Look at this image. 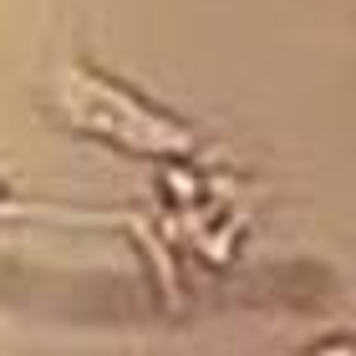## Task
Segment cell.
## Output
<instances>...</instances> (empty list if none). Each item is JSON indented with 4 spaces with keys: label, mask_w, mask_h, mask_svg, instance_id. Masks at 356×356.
I'll list each match as a JSON object with an SVG mask.
<instances>
[{
    "label": "cell",
    "mask_w": 356,
    "mask_h": 356,
    "mask_svg": "<svg viewBox=\"0 0 356 356\" xmlns=\"http://www.w3.org/2000/svg\"><path fill=\"white\" fill-rule=\"evenodd\" d=\"M321 356H356V346H341V341H336V346H326Z\"/></svg>",
    "instance_id": "obj_2"
},
{
    "label": "cell",
    "mask_w": 356,
    "mask_h": 356,
    "mask_svg": "<svg viewBox=\"0 0 356 356\" xmlns=\"http://www.w3.org/2000/svg\"><path fill=\"white\" fill-rule=\"evenodd\" d=\"M163 178H168V188H173V193H184V199H193V193H199V178H193V173H178V168H168Z\"/></svg>",
    "instance_id": "obj_1"
}]
</instances>
